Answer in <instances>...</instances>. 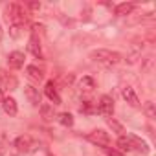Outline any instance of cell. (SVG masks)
<instances>
[{
	"label": "cell",
	"instance_id": "cell-5",
	"mask_svg": "<svg viewBox=\"0 0 156 156\" xmlns=\"http://www.w3.org/2000/svg\"><path fill=\"white\" fill-rule=\"evenodd\" d=\"M129 141H130V149H132V151H138V152H141V154H149V152H151L147 141H143L141 138H138V136H129Z\"/></svg>",
	"mask_w": 156,
	"mask_h": 156
},
{
	"label": "cell",
	"instance_id": "cell-26",
	"mask_svg": "<svg viewBox=\"0 0 156 156\" xmlns=\"http://www.w3.org/2000/svg\"><path fill=\"white\" fill-rule=\"evenodd\" d=\"M6 151H4V141H0V154H4Z\"/></svg>",
	"mask_w": 156,
	"mask_h": 156
},
{
	"label": "cell",
	"instance_id": "cell-6",
	"mask_svg": "<svg viewBox=\"0 0 156 156\" xmlns=\"http://www.w3.org/2000/svg\"><path fill=\"white\" fill-rule=\"evenodd\" d=\"M24 96L28 98V101H30L33 107H39V105H41L39 88H35V87H31V85H26V87H24Z\"/></svg>",
	"mask_w": 156,
	"mask_h": 156
},
{
	"label": "cell",
	"instance_id": "cell-14",
	"mask_svg": "<svg viewBox=\"0 0 156 156\" xmlns=\"http://www.w3.org/2000/svg\"><path fill=\"white\" fill-rule=\"evenodd\" d=\"M28 48H30V51H31L35 57H39V59L42 57V50H41V42H39V37H37V35H31Z\"/></svg>",
	"mask_w": 156,
	"mask_h": 156
},
{
	"label": "cell",
	"instance_id": "cell-21",
	"mask_svg": "<svg viewBox=\"0 0 156 156\" xmlns=\"http://www.w3.org/2000/svg\"><path fill=\"white\" fill-rule=\"evenodd\" d=\"M145 114L152 119V118H156V110H154V103L152 101H147V105H145Z\"/></svg>",
	"mask_w": 156,
	"mask_h": 156
},
{
	"label": "cell",
	"instance_id": "cell-1",
	"mask_svg": "<svg viewBox=\"0 0 156 156\" xmlns=\"http://www.w3.org/2000/svg\"><path fill=\"white\" fill-rule=\"evenodd\" d=\"M90 59L101 66H116L118 62H121V53L105 50V48H98V50L90 51Z\"/></svg>",
	"mask_w": 156,
	"mask_h": 156
},
{
	"label": "cell",
	"instance_id": "cell-12",
	"mask_svg": "<svg viewBox=\"0 0 156 156\" xmlns=\"http://www.w3.org/2000/svg\"><path fill=\"white\" fill-rule=\"evenodd\" d=\"M2 108H4V112H6L8 116H17V112H19L17 101H15L13 98H4V99H2Z\"/></svg>",
	"mask_w": 156,
	"mask_h": 156
},
{
	"label": "cell",
	"instance_id": "cell-11",
	"mask_svg": "<svg viewBox=\"0 0 156 156\" xmlns=\"http://www.w3.org/2000/svg\"><path fill=\"white\" fill-rule=\"evenodd\" d=\"M8 62H9V66L15 68V70L22 68V66H24V53H22V51H11L9 57H8Z\"/></svg>",
	"mask_w": 156,
	"mask_h": 156
},
{
	"label": "cell",
	"instance_id": "cell-3",
	"mask_svg": "<svg viewBox=\"0 0 156 156\" xmlns=\"http://www.w3.org/2000/svg\"><path fill=\"white\" fill-rule=\"evenodd\" d=\"M87 140H88L90 143L98 145V147H108V145H110V136H108V132H105L103 129H96V130L88 132Z\"/></svg>",
	"mask_w": 156,
	"mask_h": 156
},
{
	"label": "cell",
	"instance_id": "cell-20",
	"mask_svg": "<svg viewBox=\"0 0 156 156\" xmlns=\"http://www.w3.org/2000/svg\"><path fill=\"white\" fill-rule=\"evenodd\" d=\"M108 125H110V127H112V129H114V130H116L118 134H123V132H125V129H123V125H121L119 121H116L114 118H112V119H108Z\"/></svg>",
	"mask_w": 156,
	"mask_h": 156
},
{
	"label": "cell",
	"instance_id": "cell-24",
	"mask_svg": "<svg viewBox=\"0 0 156 156\" xmlns=\"http://www.w3.org/2000/svg\"><path fill=\"white\" fill-rule=\"evenodd\" d=\"M107 156H125V154L118 149H107Z\"/></svg>",
	"mask_w": 156,
	"mask_h": 156
},
{
	"label": "cell",
	"instance_id": "cell-18",
	"mask_svg": "<svg viewBox=\"0 0 156 156\" xmlns=\"http://www.w3.org/2000/svg\"><path fill=\"white\" fill-rule=\"evenodd\" d=\"M59 123L62 127H72L73 125V116L68 114V112H62V114H59Z\"/></svg>",
	"mask_w": 156,
	"mask_h": 156
},
{
	"label": "cell",
	"instance_id": "cell-23",
	"mask_svg": "<svg viewBox=\"0 0 156 156\" xmlns=\"http://www.w3.org/2000/svg\"><path fill=\"white\" fill-rule=\"evenodd\" d=\"M79 110L85 112V114H90V112H92V103H90V101H83V105L79 107Z\"/></svg>",
	"mask_w": 156,
	"mask_h": 156
},
{
	"label": "cell",
	"instance_id": "cell-27",
	"mask_svg": "<svg viewBox=\"0 0 156 156\" xmlns=\"http://www.w3.org/2000/svg\"><path fill=\"white\" fill-rule=\"evenodd\" d=\"M2 33H4V31H2V26H0V39H2Z\"/></svg>",
	"mask_w": 156,
	"mask_h": 156
},
{
	"label": "cell",
	"instance_id": "cell-8",
	"mask_svg": "<svg viewBox=\"0 0 156 156\" xmlns=\"http://www.w3.org/2000/svg\"><path fill=\"white\" fill-rule=\"evenodd\" d=\"M44 94H46V98H48L53 105H61V96H59V92H57L53 81H48V83H46V87H44Z\"/></svg>",
	"mask_w": 156,
	"mask_h": 156
},
{
	"label": "cell",
	"instance_id": "cell-15",
	"mask_svg": "<svg viewBox=\"0 0 156 156\" xmlns=\"http://www.w3.org/2000/svg\"><path fill=\"white\" fill-rule=\"evenodd\" d=\"M132 9H134V4H130V2H123V4H118V6H116L114 13H116L118 17H125V15H130Z\"/></svg>",
	"mask_w": 156,
	"mask_h": 156
},
{
	"label": "cell",
	"instance_id": "cell-22",
	"mask_svg": "<svg viewBox=\"0 0 156 156\" xmlns=\"http://www.w3.org/2000/svg\"><path fill=\"white\" fill-rule=\"evenodd\" d=\"M152 62H154V59H152V57H147V59H145V62H143V72H147V73H149V72L152 70Z\"/></svg>",
	"mask_w": 156,
	"mask_h": 156
},
{
	"label": "cell",
	"instance_id": "cell-4",
	"mask_svg": "<svg viewBox=\"0 0 156 156\" xmlns=\"http://www.w3.org/2000/svg\"><path fill=\"white\" fill-rule=\"evenodd\" d=\"M98 112L105 118H110L112 112H114V99L110 96H103L98 103Z\"/></svg>",
	"mask_w": 156,
	"mask_h": 156
},
{
	"label": "cell",
	"instance_id": "cell-10",
	"mask_svg": "<svg viewBox=\"0 0 156 156\" xmlns=\"http://www.w3.org/2000/svg\"><path fill=\"white\" fill-rule=\"evenodd\" d=\"M121 96H123V99H125L130 107H140V99H138V96H136V92H134L132 87H125V88L121 90Z\"/></svg>",
	"mask_w": 156,
	"mask_h": 156
},
{
	"label": "cell",
	"instance_id": "cell-28",
	"mask_svg": "<svg viewBox=\"0 0 156 156\" xmlns=\"http://www.w3.org/2000/svg\"><path fill=\"white\" fill-rule=\"evenodd\" d=\"M2 99H4V98H2V92H0V101H2Z\"/></svg>",
	"mask_w": 156,
	"mask_h": 156
},
{
	"label": "cell",
	"instance_id": "cell-2",
	"mask_svg": "<svg viewBox=\"0 0 156 156\" xmlns=\"http://www.w3.org/2000/svg\"><path fill=\"white\" fill-rule=\"evenodd\" d=\"M28 19V13H26V8L22 4H9L8 6V20L11 22V26H22Z\"/></svg>",
	"mask_w": 156,
	"mask_h": 156
},
{
	"label": "cell",
	"instance_id": "cell-9",
	"mask_svg": "<svg viewBox=\"0 0 156 156\" xmlns=\"http://www.w3.org/2000/svg\"><path fill=\"white\" fill-rule=\"evenodd\" d=\"M15 147H17L20 152H28V151H31V147H33V140H31L28 134H22V136H19V138L15 140Z\"/></svg>",
	"mask_w": 156,
	"mask_h": 156
},
{
	"label": "cell",
	"instance_id": "cell-17",
	"mask_svg": "<svg viewBox=\"0 0 156 156\" xmlns=\"http://www.w3.org/2000/svg\"><path fill=\"white\" fill-rule=\"evenodd\" d=\"M41 116L44 121H53V118H55L53 107L51 105H41Z\"/></svg>",
	"mask_w": 156,
	"mask_h": 156
},
{
	"label": "cell",
	"instance_id": "cell-16",
	"mask_svg": "<svg viewBox=\"0 0 156 156\" xmlns=\"http://www.w3.org/2000/svg\"><path fill=\"white\" fill-rule=\"evenodd\" d=\"M79 88H81V92H92L96 88V81L92 79L90 75H85L83 79L79 81Z\"/></svg>",
	"mask_w": 156,
	"mask_h": 156
},
{
	"label": "cell",
	"instance_id": "cell-25",
	"mask_svg": "<svg viewBox=\"0 0 156 156\" xmlns=\"http://www.w3.org/2000/svg\"><path fill=\"white\" fill-rule=\"evenodd\" d=\"M28 8H30L31 11H39V9H41V4H39V2H30Z\"/></svg>",
	"mask_w": 156,
	"mask_h": 156
},
{
	"label": "cell",
	"instance_id": "cell-19",
	"mask_svg": "<svg viewBox=\"0 0 156 156\" xmlns=\"http://www.w3.org/2000/svg\"><path fill=\"white\" fill-rule=\"evenodd\" d=\"M118 147H119L121 152H129V151H132V149H130L129 136H119V140H118Z\"/></svg>",
	"mask_w": 156,
	"mask_h": 156
},
{
	"label": "cell",
	"instance_id": "cell-7",
	"mask_svg": "<svg viewBox=\"0 0 156 156\" xmlns=\"http://www.w3.org/2000/svg\"><path fill=\"white\" fill-rule=\"evenodd\" d=\"M0 85H2V88L4 90H15L17 88V79L13 75H9V73H6L4 70H0Z\"/></svg>",
	"mask_w": 156,
	"mask_h": 156
},
{
	"label": "cell",
	"instance_id": "cell-13",
	"mask_svg": "<svg viewBox=\"0 0 156 156\" xmlns=\"http://www.w3.org/2000/svg\"><path fill=\"white\" fill-rule=\"evenodd\" d=\"M26 73H28V77H30L31 81H42L44 79V72L39 66H35V64H30L26 68Z\"/></svg>",
	"mask_w": 156,
	"mask_h": 156
}]
</instances>
